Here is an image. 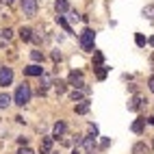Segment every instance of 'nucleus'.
<instances>
[{
  "instance_id": "nucleus-2",
  "label": "nucleus",
  "mask_w": 154,
  "mask_h": 154,
  "mask_svg": "<svg viewBox=\"0 0 154 154\" xmlns=\"http://www.w3.org/2000/svg\"><path fill=\"white\" fill-rule=\"evenodd\" d=\"M30 100V87L28 85H20L17 89H15V96H13V102L17 106H24L26 102Z\"/></svg>"
},
{
  "instance_id": "nucleus-10",
  "label": "nucleus",
  "mask_w": 154,
  "mask_h": 154,
  "mask_svg": "<svg viewBox=\"0 0 154 154\" xmlns=\"http://www.w3.org/2000/svg\"><path fill=\"white\" fill-rule=\"evenodd\" d=\"M141 109V96H132L128 102V111H139Z\"/></svg>"
},
{
  "instance_id": "nucleus-6",
  "label": "nucleus",
  "mask_w": 154,
  "mask_h": 154,
  "mask_svg": "<svg viewBox=\"0 0 154 154\" xmlns=\"http://www.w3.org/2000/svg\"><path fill=\"white\" fill-rule=\"evenodd\" d=\"M80 143H83L85 152H94V148H96V137H83V139H80Z\"/></svg>"
},
{
  "instance_id": "nucleus-4",
  "label": "nucleus",
  "mask_w": 154,
  "mask_h": 154,
  "mask_svg": "<svg viewBox=\"0 0 154 154\" xmlns=\"http://www.w3.org/2000/svg\"><path fill=\"white\" fill-rule=\"evenodd\" d=\"M11 80H13V69L11 67H0V87L11 85Z\"/></svg>"
},
{
  "instance_id": "nucleus-16",
  "label": "nucleus",
  "mask_w": 154,
  "mask_h": 154,
  "mask_svg": "<svg viewBox=\"0 0 154 154\" xmlns=\"http://www.w3.org/2000/svg\"><path fill=\"white\" fill-rule=\"evenodd\" d=\"M148 148H146V143H135V148H132V154H146Z\"/></svg>"
},
{
  "instance_id": "nucleus-13",
  "label": "nucleus",
  "mask_w": 154,
  "mask_h": 154,
  "mask_svg": "<svg viewBox=\"0 0 154 154\" xmlns=\"http://www.w3.org/2000/svg\"><path fill=\"white\" fill-rule=\"evenodd\" d=\"M20 37H22L24 42H30V37H33V30L26 28V26H22V28H20Z\"/></svg>"
},
{
  "instance_id": "nucleus-9",
  "label": "nucleus",
  "mask_w": 154,
  "mask_h": 154,
  "mask_svg": "<svg viewBox=\"0 0 154 154\" xmlns=\"http://www.w3.org/2000/svg\"><path fill=\"white\" fill-rule=\"evenodd\" d=\"M54 9H57L59 15H63L65 11H69V5H67V0H57V2H54Z\"/></svg>"
},
{
  "instance_id": "nucleus-22",
  "label": "nucleus",
  "mask_w": 154,
  "mask_h": 154,
  "mask_svg": "<svg viewBox=\"0 0 154 154\" xmlns=\"http://www.w3.org/2000/svg\"><path fill=\"white\" fill-rule=\"evenodd\" d=\"M96 72H98V78H100V80L106 76V69H104V65H102V67H96Z\"/></svg>"
},
{
  "instance_id": "nucleus-14",
  "label": "nucleus",
  "mask_w": 154,
  "mask_h": 154,
  "mask_svg": "<svg viewBox=\"0 0 154 154\" xmlns=\"http://www.w3.org/2000/svg\"><path fill=\"white\" fill-rule=\"evenodd\" d=\"M54 91H57L59 96L65 94V91H67V83H63V80H57V83H54Z\"/></svg>"
},
{
  "instance_id": "nucleus-20",
  "label": "nucleus",
  "mask_w": 154,
  "mask_h": 154,
  "mask_svg": "<svg viewBox=\"0 0 154 154\" xmlns=\"http://www.w3.org/2000/svg\"><path fill=\"white\" fill-rule=\"evenodd\" d=\"M143 17H154V7L148 5L146 9H143Z\"/></svg>"
},
{
  "instance_id": "nucleus-29",
  "label": "nucleus",
  "mask_w": 154,
  "mask_h": 154,
  "mask_svg": "<svg viewBox=\"0 0 154 154\" xmlns=\"http://www.w3.org/2000/svg\"><path fill=\"white\" fill-rule=\"evenodd\" d=\"M150 46H154V37H152V39H150Z\"/></svg>"
},
{
  "instance_id": "nucleus-31",
  "label": "nucleus",
  "mask_w": 154,
  "mask_h": 154,
  "mask_svg": "<svg viewBox=\"0 0 154 154\" xmlns=\"http://www.w3.org/2000/svg\"><path fill=\"white\" fill-rule=\"evenodd\" d=\"M0 2H2V0H0Z\"/></svg>"
},
{
  "instance_id": "nucleus-11",
  "label": "nucleus",
  "mask_w": 154,
  "mask_h": 154,
  "mask_svg": "<svg viewBox=\"0 0 154 154\" xmlns=\"http://www.w3.org/2000/svg\"><path fill=\"white\" fill-rule=\"evenodd\" d=\"M143 128H146V119H135L132 122V132H137V135H141Z\"/></svg>"
},
{
  "instance_id": "nucleus-21",
  "label": "nucleus",
  "mask_w": 154,
  "mask_h": 154,
  "mask_svg": "<svg viewBox=\"0 0 154 154\" xmlns=\"http://www.w3.org/2000/svg\"><path fill=\"white\" fill-rule=\"evenodd\" d=\"M0 35H2V39H5V42H9V39L13 37V30H11V28H5L2 33H0Z\"/></svg>"
},
{
  "instance_id": "nucleus-7",
  "label": "nucleus",
  "mask_w": 154,
  "mask_h": 154,
  "mask_svg": "<svg viewBox=\"0 0 154 154\" xmlns=\"http://www.w3.org/2000/svg\"><path fill=\"white\" fill-rule=\"evenodd\" d=\"M39 150H42V154H50V152H52V137H44Z\"/></svg>"
},
{
  "instance_id": "nucleus-8",
  "label": "nucleus",
  "mask_w": 154,
  "mask_h": 154,
  "mask_svg": "<svg viewBox=\"0 0 154 154\" xmlns=\"http://www.w3.org/2000/svg\"><path fill=\"white\" fill-rule=\"evenodd\" d=\"M65 130H67L65 122H57L54 128H52V135H54V137H63V135H65Z\"/></svg>"
},
{
  "instance_id": "nucleus-18",
  "label": "nucleus",
  "mask_w": 154,
  "mask_h": 154,
  "mask_svg": "<svg viewBox=\"0 0 154 154\" xmlns=\"http://www.w3.org/2000/svg\"><path fill=\"white\" fill-rule=\"evenodd\" d=\"M69 98L74 100V102H80V100H83V91H78V89H74V91H72V94H69Z\"/></svg>"
},
{
  "instance_id": "nucleus-24",
  "label": "nucleus",
  "mask_w": 154,
  "mask_h": 154,
  "mask_svg": "<svg viewBox=\"0 0 154 154\" xmlns=\"http://www.w3.org/2000/svg\"><path fill=\"white\" fill-rule=\"evenodd\" d=\"M17 154H33V152H30V150H28V148H26V146H24V148H22V150H20V152H17Z\"/></svg>"
},
{
  "instance_id": "nucleus-15",
  "label": "nucleus",
  "mask_w": 154,
  "mask_h": 154,
  "mask_svg": "<svg viewBox=\"0 0 154 154\" xmlns=\"http://www.w3.org/2000/svg\"><path fill=\"white\" fill-rule=\"evenodd\" d=\"M11 104V96L9 94H0V109H7Z\"/></svg>"
},
{
  "instance_id": "nucleus-1",
  "label": "nucleus",
  "mask_w": 154,
  "mask_h": 154,
  "mask_svg": "<svg viewBox=\"0 0 154 154\" xmlns=\"http://www.w3.org/2000/svg\"><path fill=\"white\" fill-rule=\"evenodd\" d=\"M94 39H96V33L91 28H85L83 35H80V48L85 52H94Z\"/></svg>"
},
{
  "instance_id": "nucleus-26",
  "label": "nucleus",
  "mask_w": 154,
  "mask_h": 154,
  "mask_svg": "<svg viewBox=\"0 0 154 154\" xmlns=\"http://www.w3.org/2000/svg\"><path fill=\"white\" fill-rule=\"evenodd\" d=\"M150 91H152V94H154V76L150 78Z\"/></svg>"
},
{
  "instance_id": "nucleus-12",
  "label": "nucleus",
  "mask_w": 154,
  "mask_h": 154,
  "mask_svg": "<svg viewBox=\"0 0 154 154\" xmlns=\"http://www.w3.org/2000/svg\"><path fill=\"white\" fill-rule=\"evenodd\" d=\"M87 111H89V102L87 100H80L78 104H76V113H78V115H85Z\"/></svg>"
},
{
  "instance_id": "nucleus-25",
  "label": "nucleus",
  "mask_w": 154,
  "mask_h": 154,
  "mask_svg": "<svg viewBox=\"0 0 154 154\" xmlns=\"http://www.w3.org/2000/svg\"><path fill=\"white\" fill-rule=\"evenodd\" d=\"M17 141L22 143V146H26V143H28V139H26V137H17Z\"/></svg>"
},
{
  "instance_id": "nucleus-17",
  "label": "nucleus",
  "mask_w": 154,
  "mask_h": 154,
  "mask_svg": "<svg viewBox=\"0 0 154 154\" xmlns=\"http://www.w3.org/2000/svg\"><path fill=\"white\" fill-rule=\"evenodd\" d=\"M57 22H59V26H63V28L67 30V33H72V26L67 24V20H65L63 15H57Z\"/></svg>"
},
{
  "instance_id": "nucleus-5",
  "label": "nucleus",
  "mask_w": 154,
  "mask_h": 154,
  "mask_svg": "<svg viewBox=\"0 0 154 154\" xmlns=\"http://www.w3.org/2000/svg\"><path fill=\"white\" fill-rule=\"evenodd\" d=\"M24 74L26 76H42L44 74V67L42 65H28V67H24Z\"/></svg>"
},
{
  "instance_id": "nucleus-19",
  "label": "nucleus",
  "mask_w": 154,
  "mask_h": 154,
  "mask_svg": "<svg viewBox=\"0 0 154 154\" xmlns=\"http://www.w3.org/2000/svg\"><path fill=\"white\" fill-rule=\"evenodd\" d=\"M30 59H33V61H44V52H39V50H33V52H30Z\"/></svg>"
},
{
  "instance_id": "nucleus-23",
  "label": "nucleus",
  "mask_w": 154,
  "mask_h": 154,
  "mask_svg": "<svg viewBox=\"0 0 154 154\" xmlns=\"http://www.w3.org/2000/svg\"><path fill=\"white\" fill-rule=\"evenodd\" d=\"M135 42H137V46L143 48V46H146V37H143V35H137V37H135Z\"/></svg>"
},
{
  "instance_id": "nucleus-3",
  "label": "nucleus",
  "mask_w": 154,
  "mask_h": 154,
  "mask_svg": "<svg viewBox=\"0 0 154 154\" xmlns=\"http://www.w3.org/2000/svg\"><path fill=\"white\" fill-rule=\"evenodd\" d=\"M22 13L26 17H35L37 15V0H22Z\"/></svg>"
},
{
  "instance_id": "nucleus-28",
  "label": "nucleus",
  "mask_w": 154,
  "mask_h": 154,
  "mask_svg": "<svg viewBox=\"0 0 154 154\" xmlns=\"http://www.w3.org/2000/svg\"><path fill=\"white\" fill-rule=\"evenodd\" d=\"M148 122H150V124H154V115H152V117H150V119H148Z\"/></svg>"
},
{
  "instance_id": "nucleus-30",
  "label": "nucleus",
  "mask_w": 154,
  "mask_h": 154,
  "mask_svg": "<svg viewBox=\"0 0 154 154\" xmlns=\"http://www.w3.org/2000/svg\"><path fill=\"white\" fill-rule=\"evenodd\" d=\"M72 154H80V152H78V150H74V152H72Z\"/></svg>"
},
{
  "instance_id": "nucleus-27",
  "label": "nucleus",
  "mask_w": 154,
  "mask_h": 154,
  "mask_svg": "<svg viewBox=\"0 0 154 154\" xmlns=\"http://www.w3.org/2000/svg\"><path fill=\"white\" fill-rule=\"evenodd\" d=\"M5 2H7V5H13V2H15V0H5Z\"/></svg>"
}]
</instances>
